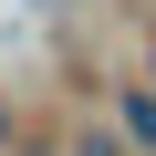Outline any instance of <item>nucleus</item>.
<instances>
[{"mask_svg": "<svg viewBox=\"0 0 156 156\" xmlns=\"http://www.w3.org/2000/svg\"><path fill=\"white\" fill-rule=\"evenodd\" d=\"M104 115H115V135L135 156H156V83H146V73H135V83H104Z\"/></svg>", "mask_w": 156, "mask_h": 156, "instance_id": "f257e3e1", "label": "nucleus"}, {"mask_svg": "<svg viewBox=\"0 0 156 156\" xmlns=\"http://www.w3.org/2000/svg\"><path fill=\"white\" fill-rule=\"evenodd\" d=\"M62 156H135V146L115 135V115H104V104H83V115L62 125Z\"/></svg>", "mask_w": 156, "mask_h": 156, "instance_id": "f03ea898", "label": "nucleus"}, {"mask_svg": "<svg viewBox=\"0 0 156 156\" xmlns=\"http://www.w3.org/2000/svg\"><path fill=\"white\" fill-rule=\"evenodd\" d=\"M11 146H21V115H11V94H0V156H11Z\"/></svg>", "mask_w": 156, "mask_h": 156, "instance_id": "7ed1b4c3", "label": "nucleus"}, {"mask_svg": "<svg viewBox=\"0 0 156 156\" xmlns=\"http://www.w3.org/2000/svg\"><path fill=\"white\" fill-rule=\"evenodd\" d=\"M135 73H146V83H156V21H146V62H135Z\"/></svg>", "mask_w": 156, "mask_h": 156, "instance_id": "20e7f679", "label": "nucleus"}, {"mask_svg": "<svg viewBox=\"0 0 156 156\" xmlns=\"http://www.w3.org/2000/svg\"><path fill=\"white\" fill-rule=\"evenodd\" d=\"M11 156H62V146H11Z\"/></svg>", "mask_w": 156, "mask_h": 156, "instance_id": "39448f33", "label": "nucleus"}]
</instances>
